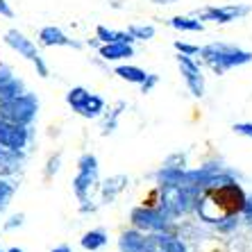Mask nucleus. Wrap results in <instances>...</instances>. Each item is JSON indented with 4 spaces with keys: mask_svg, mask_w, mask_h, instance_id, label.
<instances>
[{
    "mask_svg": "<svg viewBox=\"0 0 252 252\" xmlns=\"http://www.w3.org/2000/svg\"><path fill=\"white\" fill-rule=\"evenodd\" d=\"M25 143H28V125H16L0 118V146L18 153L21 148H25Z\"/></svg>",
    "mask_w": 252,
    "mask_h": 252,
    "instance_id": "obj_8",
    "label": "nucleus"
},
{
    "mask_svg": "<svg viewBox=\"0 0 252 252\" xmlns=\"http://www.w3.org/2000/svg\"><path fill=\"white\" fill-rule=\"evenodd\" d=\"M121 252H146V234H141L139 229H127L118 239Z\"/></svg>",
    "mask_w": 252,
    "mask_h": 252,
    "instance_id": "obj_15",
    "label": "nucleus"
},
{
    "mask_svg": "<svg viewBox=\"0 0 252 252\" xmlns=\"http://www.w3.org/2000/svg\"><path fill=\"white\" fill-rule=\"evenodd\" d=\"M12 193H14V189L9 187L7 182H2V180H0V209H2V207H5L7 202H9Z\"/></svg>",
    "mask_w": 252,
    "mask_h": 252,
    "instance_id": "obj_28",
    "label": "nucleus"
},
{
    "mask_svg": "<svg viewBox=\"0 0 252 252\" xmlns=\"http://www.w3.org/2000/svg\"><path fill=\"white\" fill-rule=\"evenodd\" d=\"M129 184L127 175H114L109 177L102 187H100V193H102V205H112L116 195H121L125 191V187Z\"/></svg>",
    "mask_w": 252,
    "mask_h": 252,
    "instance_id": "obj_14",
    "label": "nucleus"
},
{
    "mask_svg": "<svg viewBox=\"0 0 252 252\" xmlns=\"http://www.w3.org/2000/svg\"><path fill=\"white\" fill-rule=\"evenodd\" d=\"M57 168H59V155H55L50 161H48V168H46V175L48 177H53L55 173H57Z\"/></svg>",
    "mask_w": 252,
    "mask_h": 252,
    "instance_id": "obj_30",
    "label": "nucleus"
},
{
    "mask_svg": "<svg viewBox=\"0 0 252 252\" xmlns=\"http://www.w3.org/2000/svg\"><path fill=\"white\" fill-rule=\"evenodd\" d=\"M125 102L123 100H121V102H116V107H114L112 109V114H109V116L105 118V123H102V132H100V134L102 136H107V134H112L114 129H116V125H118V118H121V114H123V109H125Z\"/></svg>",
    "mask_w": 252,
    "mask_h": 252,
    "instance_id": "obj_23",
    "label": "nucleus"
},
{
    "mask_svg": "<svg viewBox=\"0 0 252 252\" xmlns=\"http://www.w3.org/2000/svg\"><path fill=\"white\" fill-rule=\"evenodd\" d=\"M153 5H164V7H168V5H175V2H180V0H150Z\"/></svg>",
    "mask_w": 252,
    "mask_h": 252,
    "instance_id": "obj_34",
    "label": "nucleus"
},
{
    "mask_svg": "<svg viewBox=\"0 0 252 252\" xmlns=\"http://www.w3.org/2000/svg\"><path fill=\"white\" fill-rule=\"evenodd\" d=\"M241 216L252 223V198H248V200H246V207H243V211H241Z\"/></svg>",
    "mask_w": 252,
    "mask_h": 252,
    "instance_id": "obj_31",
    "label": "nucleus"
},
{
    "mask_svg": "<svg viewBox=\"0 0 252 252\" xmlns=\"http://www.w3.org/2000/svg\"><path fill=\"white\" fill-rule=\"evenodd\" d=\"M0 252H2V250H0Z\"/></svg>",
    "mask_w": 252,
    "mask_h": 252,
    "instance_id": "obj_37",
    "label": "nucleus"
},
{
    "mask_svg": "<svg viewBox=\"0 0 252 252\" xmlns=\"http://www.w3.org/2000/svg\"><path fill=\"white\" fill-rule=\"evenodd\" d=\"M202 193H195V209L207 223H223V220H232V218L241 216V211L246 207L248 195L243 193V189L225 177H211L209 182L202 184Z\"/></svg>",
    "mask_w": 252,
    "mask_h": 252,
    "instance_id": "obj_1",
    "label": "nucleus"
},
{
    "mask_svg": "<svg viewBox=\"0 0 252 252\" xmlns=\"http://www.w3.org/2000/svg\"><path fill=\"white\" fill-rule=\"evenodd\" d=\"M5 41H7V46H12L16 53H21L23 57H28L32 64L36 66V70H39V75L41 77H48V66L43 64V59H41V55L36 53V48H34V43L30 41V39H25L18 30H9L7 32V36H5Z\"/></svg>",
    "mask_w": 252,
    "mask_h": 252,
    "instance_id": "obj_7",
    "label": "nucleus"
},
{
    "mask_svg": "<svg viewBox=\"0 0 252 252\" xmlns=\"http://www.w3.org/2000/svg\"><path fill=\"white\" fill-rule=\"evenodd\" d=\"M39 109V100L34 94H21L12 100L0 102V118H5L9 123L16 125H30L36 116Z\"/></svg>",
    "mask_w": 252,
    "mask_h": 252,
    "instance_id": "obj_3",
    "label": "nucleus"
},
{
    "mask_svg": "<svg viewBox=\"0 0 252 252\" xmlns=\"http://www.w3.org/2000/svg\"><path fill=\"white\" fill-rule=\"evenodd\" d=\"M100 57L105 62H121V59H129L134 57V48L132 43H102L100 46Z\"/></svg>",
    "mask_w": 252,
    "mask_h": 252,
    "instance_id": "obj_13",
    "label": "nucleus"
},
{
    "mask_svg": "<svg viewBox=\"0 0 252 252\" xmlns=\"http://www.w3.org/2000/svg\"><path fill=\"white\" fill-rule=\"evenodd\" d=\"M168 214H166L161 207H153V205H143L132 209L129 214V220L134 225V229L139 232H166L168 227Z\"/></svg>",
    "mask_w": 252,
    "mask_h": 252,
    "instance_id": "obj_4",
    "label": "nucleus"
},
{
    "mask_svg": "<svg viewBox=\"0 0 252 252\" xmlns=\"http://www.w3.org/2000/svg\"><path fill=\"white\" fill-rule=\"evenodd\" d=\"M21 223H23V216H21V214H18V216H14L12 220H9V223L5 225V227H7V229H12V227H16V225H21Z\"/></svg>",
    "mask_w": 252,
    "mask_h": 252,
    "instance_id": "obj_33",
    "label": "nucleus"
},
{
    "mask_svg": "<svg viewBox=\"0 0 252 252\" xmlns=\"http://www.w3.org/2000/svg\"><path fill=\"white\" fill-rule=\"evenodd\" d=\"M98 168L77 170L75 180H73V191L80 202H89V198L94 195V191H98Z\"/></svg>",
    "mask_w": 252,
    "mask_h": 252,
    "instance_id": "obj_10",
    "label": "nucleus"
},
{
    "mask_svg": "<svg viewBox=\"0 0 252 252\" xmlns=\"http://www.w3.org/2000/svg\"><path fill=\"white\" fill-rule=\"evenodd\" d=\"M175 62H177V68H180V75H182L184 84H187L189 94L193 98H202L205 95V75H202V68L198 66L193 57L189 55H175Z\"/></svg>",
    "mask_w": 252,
    "mask_h": 252,
    "instance_id": "obj_6",
    "label": "nucleus"
},
{
    "mask_svg": "<svg viewBox=\"0 0 252 252\" xmlns=\"http://www.w3.org/2000/svg\"><path fill=\"white\" fill-rule=\"evenodd\" d=\"M53 252H70V248H68V246H66V243H64V246H57V248H55Z\"/></svg>",
    "mask_w": 252,
    "mask_h": 252,
    "instance_id": "obj_35",
    "label": "nucleus"
},
{
    "mask_svg": "<svg viewBox=\"0 0 252 252\" xmlns=\"http://www.w3.org/2000/svg\"><path fill=\"white\" fill-rule=\"evenodd\" d=\"M39 41H41V46H68V48H82L77 41H73V39H68V36L62 32L59 28H55V25H46V28L39 32Z\"/></svg>",
    "mask_w": 252,
    "mask_h": 252,
    "instance_id": "obj_12",
    "label": "nucleus"
},
{
    "mask_svg": "<svg viewBox=\"0 0 252 252\" xmlns=\"http://www.w3.org/2000/svg\"><path fill=\"white\" fill-rule=\"evenodd\" d=\"M18 168H21V159L16 150L0 146V175H14Z\"/></svg>",
    "mask_w": 252,
    "mask_h": 252,
    "instance_id": "obj_17",
    "label": "nucleus"
},
{
    "mask_svg": "<svg viewBox=\"0 0 252 252\" xmlns=\"http://www.w3.org/2000/svg\"><path fill=\"white\" fill-rule=\"evenodd\" d=\"M116 75L121 77V80H125V82L129 84H141L143 80H146V70L139 68V66H132V64H121L116 66Z\"/></svg>",
    "mask_w": 252,
    "mask_h": 252,
    "instance_id": "obj_20",
    "label": "nucleus"
},
{
    "mask_svg": "<svg viewBox=\"0 0 252 252\" xmlns=\"http://www.w3.org/2000/svg\"><path fill=\"white\" fill-rule=\"evenodd\" d=\"M168 25L177 32H202L205 30V23L195 16H173L168 21Z\"/></svg>",
    "mask_w": 252,
    "mask_h": 252,
    "instance_id": "obj_18",
    "label": "nucleus"
},
{
    "mask_svg": "<svg viewBox=\"0 0 252 252\" xmlns=\"http://www.w3.org/2000/svg\"><path fill=\"white\" fill-rule=\"evenodd\" d=\"M157 82H159V75H155V73H148L146 80L139 84V87H141V94H150V91L157 87Z\"/></svg>",
    "mask_w": 252,
    "mask_h": 252,
    "instance_id": "obj_27",
    "label": "nucleus"
},
{
    "mask_svg": "<svg viewBox=\"0 0 252 252\" xmlns=\"http://www.w3.org/2000/svg\"><path fill=\"white\" fill-rule=\"evenodd\" d=\"M7 252H23L21 248H12V250H7Z\"/></svg>",
    "mask_w": 252,
    "mask_h": 252,
    "instance_id": "obj_36",
    "label": "nucleus"
},
{
    "mask_svg": "<svg viewBox=\"0 0 252 252\" xmlns=\"http://www.w3.org/2000/svg\"><path fill=\"white\" fill-rule=\"evenodd\" d=\"M127 32L134 36L136 41H150V39L155 36V28H153V25H146V23H134V25H129Z\"/></svg>",
    "mask_w": 252,
    "mask_h": 252,
    "instance_id": "obj_24",
    "label": "nucleus"
},
{
    "mask_svg": "<svg viewBox=\"0 0 252 252\" xmlns=\"http://www.w3.org/2000/svg\"><path fill=\"white\" fill-rule=\"evenodd\" d=\"M23 94V82L12 75V70L7 66H0V102L12 100Z\"/></svg>",
    "mask_w": 252,
    "mask_h": 252,
    "instance_id": "obj_11",
    "label": "nucleus"
},
{
    "mask_svg": "<svg viewBox=\"0 0 252 252\" xmlns=\"http://www.w3.org/2000/svg\"><path fill=\"white\" fill-rule=\"evenodd\" d=\"M95 39H98L100 43H116V41H121V43H134L136 41L129 32L109 30V28H105V25H98V28H95Z\"/></svg>",
    "mask_w": 252,
    "mask_h": 252,
    "instance_id": "obj_16",
    "label": "nucleus"
},
{
    "mask_svg": "<svg viewBox=\"0 0 252 252\" xmlns=\"http://www.w3.org/2000/svg\"><path fill=\"white\" fill-rule=\"evenodd\" d=\"M0 14H2V16H7V18H12V16H14V12L9 9V5H7L5 0H0Z\"/></svg>",
    "mask_w": 252,
    "mask_h": 252,
    "instance_id": "obj_32",
    "label": "nucleus"
},
{
    "mask_svg": "<svg viewBox=\"0 0 252 252\" xmlns=\"http://www.w3.org/2000/svg\"><path fill=\"white\" fill-rule=\"evenodd\" d=\"M252 12V7L246 2H232V5H220V7H202L195 9L193 16L200 21H211L216 25H227L232 21H241Z\"/></svg>",
    "mask_w": 252,
    "mask_h": 252,
    "instance_id": "obj_5",
    "label": "nucleus"
},
{
    "mask_svg": "<svg viewBox=\"0 0 252 252\" xmlns=\"http://www.w3.org/2000/svg\"><path fill=\"white\" fill-rule=\"evenodd\" d=\"M91 168H98V159H95V155L84 153L77 159V170H91Z\"/></svg>",
    "mask_w": 252,
    "mask_h": 252,
    "instance_id": "obj_25",
    "label": "nucleus"
},
{
    "mask_svg": "<svg viewBox=\"0 0 252 252\" xmlns=\"http://www.w3.org/2000/svg\"><path fill=\"white\" fill-rule=\"evenodd\" d=\"M102 112H105V100L100 98V95H94V94H91V98H89L87 105L82 107L80 116H84V118H98Z\"/></svg>",
    "mask_w": 252,
    "mask_h": 252,
    "instance_id": "obj_22",
    "label": "nucleus"
},
{
    "mask_svg": "<svg viewBox=\"0 0 252 252\" xmlns=\"http://www.w3.org/2000/svg\"><path fill=\"white\" fill-rule=\"evenodd\" d=\"M146 252H187L184 243L177 236L166 232H150L146 236Z\"/></svg>",
    "mask_w": 252,
    "mask_h": 252,
    "instance_id": "obj_9",
    "label": "nucleus"
},
{
    "mask_svg": "<svg viewBox=\"0 0 252 252\" xmlns=\"http://www.w3.org/2000/svg\"><path fill=\"white\" fill-rule=\"evenodd\" d=\"M232 129H234V134L252 139V123H234L232 125Z\"/></svg>",
    "mask_w": 252,
    "mask_h": 252,
    "instance_id": "obj_29",
    "label": "nucleus"
},
{
    "mask_svg": "<svg viewBox=\"0 0 252 252\" xmlns=\"http://www.w3.org/2000/svg\"><path fill=\"white\" fill-rule=\"evenodd\" d=\"M200 59L209 66L216 75H225L227 70L246 66L252 62V53L227 41H211L207 46H200Z\"/></svg>",
    "mask_w": 252,
    "mask_h": 252,
    "instance_id": "obj_2",
    "label": "nucleus"
},
{
    "mask_svg": "<svg viewBox=\"0 0 252 252\" xmlns=\"http://www.w3.org/2000/svg\"><path fill=\"white\" fill-rule=\"evenodd\" d=\"M89 98H91V94H89L84 87H73L68 94H66V102H68V105L73 107V112H77V114L82 112V107L87 105Z\"/></svg>",
    "mask_w": 252,
    "mask_h": 252,
    "instance_id": "obj_21",
    "label": "nucleus"
},
{
    "mask_svg": "<svg viewBox=\"0 0 252 252\" xmlns=\"http://www.w3.org/2000/svg\"><path fill=\"white\" fill-rule=\"evenodd\" d=\"M173 46H175V50L180 55H189V57H195L200 53V46H193V43H187V41H175Z\"/></svg>",
    "mask_w": 252,
    "mask_h": 252,
    "instance_id": "obj_26",
    "label": "nucleus"
},
{
    "mask_svg": "<svg viewBox=\"0 0 252 252\" xmlns=\"http://www.w3.org/2000/svg\"><path fill=\"white\" fill-rule=\"evenodd\" d=\"M107 232L105 229H91V232H87V234L82 236V239H80V243H82V248L84 250H100V248H105L107 246Z\"/></svg>",
    "mask_w": 252,
    "mask_h": 252,
    "instance_id": "obj_19",
    "label": "nucleus"
}]
</instances>
